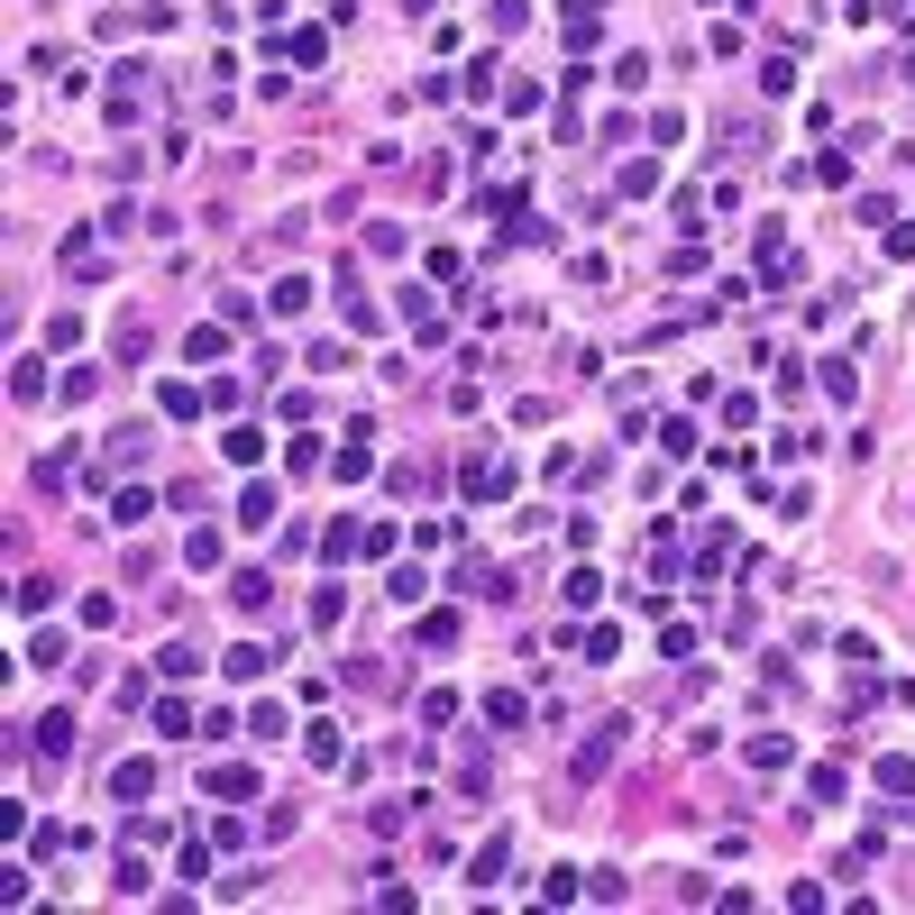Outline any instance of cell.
Here are the masks:
<instances>
[{
  "label": "cell",
  "mask_w": 915,
  "mask_h": 915,
  "mask_svg": "<svg viewBox=\"0 0 915 915\" xmlns=\"http://www.w3.org/2000/svg\"><path fill=\"white\" fill-rule=\"evenodd\" d=\"M458 495H467V503H503V495H513V467H503V458H486V449H476L467 467H458Z\"/></svg>",
  "instance_id": "obj_1"
},
{
  "label": "cell",
  "mask_w": 915,
  "mask_h": 915,
  "mask_svg": "<svg viewBox=\"0 0 915 915\" xmlns=\"http://www.w3.org/2000/svg\"><path fill=\"white\" fill-rule=\"evenodd\" d=\"M623 732H632L623 715H614V723H595V732H587V751H577V778H604V760L623 751Z\"/></svg>",
  "instance_id": "obj_2"
},
{
  "label": "cell",
  "mask_w": 915,
  "mask_h": 915,
  "mask_svg": "<svg viewBox=\"0 0 915 915\" xmlns=\"http://www.w3.org/2000/svg\"><path fill=\"white\" fill-rule=\"evenodd\" d=\"M201 787H211V797H257V769H247V760H211V769H201Z\"/></svg>",
  "instance_id": "obj_3"
},
{
  "label": "cell",
  "mask_w": 915,
  "mask_h": 915,
  "mask_svg": "<svg viewBox=\"0 0 915 915\" xmlns=\"http://www.w3.org/2000/svg\"><path fill=\"white\" fill-rule=\"evenodd\" d=\"M184 358H193V367H220V358H229V321H193V329H184Z\"/></svg>",
  "instance_id": "obj_4"
},
{
  "label": "cell",
  "mask_w": 915,
  "mask_h": 915,
  "mask_svg": "<svg viewBox=\"0 0 915 915\" xmlns=\"http://www.w3.org/2000/svg\"><path fill=\"white\" fill-rule=\"evenodd\" d=\"M111 797H119V806L157 797V760H119V769H111Z\"/></svg>",
  "instance_id": "obj_5"
},
{
  "label": "cell",
  "mask_w": 915,
  "mask_h": 915,
  "mask_svg": "<svg viewBox=\"0 0 915 915\" xmlns=\"http://www.w3.org/2000/svg\"><path fill=\"white\" fill-rule=\"evenodd\" d=\"M275 659H285V650H266V641H239V650H229V659H220V669H229V677H239V686H257V677L275 669Z\"/></svg>",
  "instance_id": "obj_6"
},
{
  "label": "cell",
  "mask_w": 915,
  "mask_h": 915,
  "mask_svg": "<svg viewBox=\"0 0 915 915\" xmlns=\"http://www.w3.org/2000/svg\"><path fill=\"white\" fill-rule=\"evenodd\" d=\"M503 860H513V833H486V843H476V860H467V879H476V888H495V879H503Z\"/></svg>",
  "instance_id": "obj_7"
},
{
  "label": "cell",
  "mask_w": 915,
  "mask_h": 915,
  "mask_svg": "<svg viewBox=\"0 0 915 915\" xmlns=\"http://www.w3.org/2000/svg\"><path fill=\"white\" fill-rule=\"evenodd\" d=\"M201 403H211V385H184V375H174V385L157 394V413L165 421H201Z\"/></svg>",
  "instance_id": "obj_8"
},
{
  "label": "cell",
  "mask_w": 915,
  "mask_h": 915,
  "mask_svg": "<svg viewBox=\"0 0 915 915\" xmlns=\"http://www.w3.org/2000/svg\"><path fill=\"white\" fill-rule=\"evenodd\" d=\"M329 476H339V486H358V476H375V449H367V430H348V449L329 458Z\"/></svg>",
  "instance_id": "obj_9"
},
{
  "label": "cell",
  "mask_w": 915,
  "mask_h": 915,
  "mask_svg": "<svg viewBox=\"0 0 915 915\" xmlns=\"http://www.w3.org/2000/svg\"><path fill=\"white\" fill-rule=\"evenodd\" d=\"M229 595H239V614H266V604H275V577L266 568H239V577H229Z\"/></svg>",
  "instance_id": "obj_10"
},
{
  "label": "cell",
  "mask_w": 915,
  "mask_h": 915,
  "mask_svg": "<svg viewBox=\"0 0 915 915\" xmlns=\"http://www.w3.org/2000/svg\"><path fill=\"white\" fill-rule=\"evenodd\" d=\"M147 513H157V495H147V486H111V522L119 531H138Z\"/></svg>",
  "instance_id": "obj_11"
},
{
  "label": "cell",
  "mask_w": 915,
  "mask_h": 915,
  "mask_svg": "<svg viewBox=\"0 0 915 915\" xmlns=\"http://www.w3.org/2000/svg\"><path fill=\"white\" fill-rule=\"evenodd\" d=\"M37 760H56V769L73 760V715H46V723H37Z\"/></svg>",
  "instance_id": "obj_12"
},
{
  "label": "cell",
  "mask_w": 915,
  "mask_h": 915,
  "mask_svg": "<svg viewBox=\"0 0 915 915\" xmlns=\"http://www.w3.org/2000/svg\"><path fill=\"white\" fill-rule=\"evenodd\" d=\"M558 595H568L577 614H595V604H604V577L587 568V558H577V568H568V587H558Z\"/></svg>",
  "instance_id": "obj_13"
},
{
  "label": "cell",
  "mask_w": 915,
  "mask_h": 915,
  "mask_svg": "<svg viewBox=\"0 0 915 915\" xmlns=\"http://www.w3.org/2000/svg\"><path fill=\"white\" fill-rule=\"evenodd\" d=\"M147 715H157V732H165V742H193V705H184V696H157Z\"/></svg>",
  "instance_id": "obj_14"
},
{
  "label": "cell",
  "mask_w": 915,
  "mask_h": 915,
  "mask_svg": "<svg viewBox=\"0 0 915 915\" xmlns=\"http://www.w3.org/2000/svg\"><path fill=\"white\" fill-rule=\"evenodd\" d=\"M275 513H285V503H275V486H266V476H257V486H247V495H239V522H247V531H266Z\"/></svg>",
  "instance_id": "obj_15"
},
{
  "label": "cell",
  "mask_w": 915,
  "mask_h": 915,
  "mask_svg": "<svg viewBox=\"0 0 915 915\" xmlns=\"http://www.w3.org/2000/svg\"><path fill=\"white\" fill-rule=\"evenodd\" d=\"M302 751H312V769H339V760H348V742H339V723H312V742H302Z\"/></svg>",
  "instance_id": "obj_16"
},
{
  "label": "cell",
  "mask_w": 915,
  "mask_h": 915,
  "mask_svg": "<svg viewBox=\"0 0 915 915\" xmlns=\"http://www.w3.org/2000/svg\"><path fill=\"white\" fill-rule=\"evenodd\" d=\"M220 449H229V467H257V458H266V430H247V421H239Z\"/></svg>",
  "instance_id": "obj_17"
},
{
  "label": "cell",
  "mask_w": 915,
  "mask_h": 915,
  "mask_svg": "<svg viewBox=\"0 0 915 915\" xmlns=\"http://www.w3.org/2000/svg\"><path fill=\"white\" fill-rule=\"evenodd\" d=\"M522 715H531V705H522V696H513V686H495V696H486V723H495V732H513V723H522Z\"/></svg>",
  "instance_id": "obj_18"
},
{
  "label": "cell",
  "mask_w": 915,
  "mask_h": 915,
  "mask_svg": "<svg viewBox=\"0 0 915 915\" xmlns=\"http://www.w3.org/2000/svg\"><path fill=\"white\" fill-rule=\"evenodd\" d=\"M458 641V614H449V604H430V614H421V650H449Z\"/></svg>",
  "instance_id": "obj_19"
},
{
  "label": "cell",
  "mask_w": 915,
  "mask_h": 915,
  "mask_svg": "<svg viewBox=\"0 0 915 915\" xmlns=\"http://www.w3.org/2000/svg\"><path fill=\"white\" fill-rule=\"evenodd\" d=\"M65 659H73L65 632H37V641H28V669H65Z\"/></svg>",
  "instance_id": "obj_20"
},
{
  "label": "cell",
  "mask_w": 915,
  "mask_h": 915,
  "mask_svg": "<svg viewBox=\"0 0 915 915\" xmlns=\"http://www.w3.org/2000/svg\"><path fill=\"white\" fill-rule=\"evenodd\" d=\"M385 595H394V604H421V595H430V568H394Z\"/></svg>",
  "instance_id": "obj_21"
},
{
  "label": "cell",
  "mask_w": 915,
  "mask_h": 915,
  "mask_svg": "<svg viewBox=\"0 0 915 915\" xmlns=\"http://www.w3.org/2000/svg\"><path fill=\"white\" fill-rule=\"evenodd\" d=\"M247 732H257V742H285L293 715H285V705H257V715H247Z\"/></svg>",
  "instance_id": "obj_22"
},
{
  "label": "cell",
  "mask_w": 915,
  "mask_h": 915,
  "mask_svg": "<svg viewBox=\"0 0 915 915\" xmlns=\"http://www.w3.org/2000/svg\"><path fill=\"white\" fill-rule=\"evenodd\" d=\"M787 760H797V742H778V732H760V742H751V769H787Z\"/></svg>",
  "instance_id": "obj_23"
},
{
  "label": "cell",
  "mask_w": 915,
  "mask_h": 915,
  "mask_svg": "<svg viewBox=\"0 0 915 915\" xmlns=\"http://www.w3.org/2000/svg\"><path fill=\"white\" fill-rule=\"evenodd\" d=\"M577 650H587V659H614L623 632H614V623H587V632H577Z\"/></svg>",
  "instance_id": "obj_24"
},
{
  "label": "cell",
  "mask_w": 915,
  "mask_h": 915,
  "mask_svg": "<svg viewBox=\"0 0 915 915\" xmlns=\"http://www.w3.org/2000/svg\"><path fill=\"white\" fill-rule=\"evenodd\" d=\"M285 56H293V65H321V56H329V37H321V28H293V37H285Z\"/></svg>",
  "instance_id": "obj_25"
},
{
  "label": "cell",
  "mask_w": 915,
  "mask_h": 915,
  "mask_svg": "<svg viewBox=\"0 0 915 915\" xmlns=\"http://www.w3.org/2000/svg\"><path fill=\"white\" fill-rule=\"evenodd\" d=\"M824 394H833V403H852V394H860V375H852V358H824Z\"/></svg>",
  "instance_id": "obj_26"
},
{
  "label": "cell",
  "mask_w": 915,
  "mask_h": 915,
  "mask_svg": "<svg viewBox=\"0 0 915 915\" xmlns=\"http://www.w3.org/2000/svg\"><path fill=\"white\" fill-rule=\"evenodd\" d=\"M879 787L888 797H915V760H879Z\"/></svg>",
  "instance_id": "obj_27"
},
{
  "label": "cell",
  "mask_w": 915,
  "mask_h": 915,
  "mask_svg": "<svg viewBox=\"0 0 915 915\" xmlns=\"http://www.w3.org/2000/svg\"><path fill=\"white\" fill-rule=\"evenodd\" d=\"M623 193H632V201L659 193V165H650V157H632V165H623Z\"/></svg>",
  "instance_id": "obj_28"
},
{
  "label": "cell",
  "mask_w": 915,
  "mask_h": 915,
  "mask_svg": "<svg viewBox=\"0 0 915 915\" xmlns=\"http://www.w3.org/2000/svg\"><path fill=\"white\" fill-rule=\"evenodd\" d=\"M339 614H348V595H339V587H321V595H312V632H329Z\"/></svg>",
  "instance_id": "obj_29"
},
{
  "label": "cell",
  "mask_w": 915,
  "mask_h": 915,
  "mask_svg": "<svg viewBox=\"0 0 915 915\" xmlns=\"http://www.w3.org/2000/svg\"><path fill=\"white\" fill-rule=\"evenodd\" d=\"M486 19H495V37H513V28H522V0H495Z\"/></svg>",
  "instance_id": "obj_30"
}]
</instances>
